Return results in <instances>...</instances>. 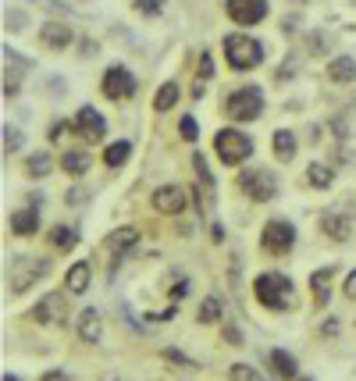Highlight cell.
<instances>
[{
	"mask_svg": "<svg viewBox=\"0 0 356 381\" xmlns=\"http://www.w3.org/2000/svg\"><path fill=\"white\" fill-rule=\"evenodd\" d=\"M253 296H257V303L267 306V310H292V306H296V285H292V278L282 274V271H264V274H257V281H253Z\"/></svg>",
	"mask_w": 356,
	"mask_h": 381,
	"instance_id": "6da1fadb",
	"label": "cell"
},
{
	"mask_svg": "<svg viewBox=\"0 0 356 381\" xmlns=\"http://www.w3.org/2000/svg\"><path fill=\"white\" fill-rule=\"evenodd\" d=\"M50 271V261L47 257H33V253H15L11 264H8V289L15 296L29 293L40 278H47Z\"/></svg>",
	"mask_w": 356,
	"mask_h": 381,
	"instance_id": "7a4b0ae2",
	"label": "cell"
},
{
	"mask_svg": "<svg viewBox=\"0 0 356 381\" xmlns=\"http://www.w3.org/2000/svg\"><path fill=\"white\" fill-rule=\"evenodd\" d=\"M225 57L235 72H253L264 65V43L246 33H232L225 36Z\"/></svg>",
	"mask_w": 356,
	"mask_h": 381,
	"instance_id": "3957f363",
	"label": "cell"
},
{
	"mask_svg": "<svg viewBox=\"0 0 356 381\" xmlns=\"http://www.w3.org/2000/svg\"><path fill=\"white\" fill-rule=\"evenodd\" d=\"M214 150L221 157V164L235 168L253 157V139L243 129H221V132H214Z\"/></svg>",
	"mask_w": 356,
	"mask_h": 381,
	"instance_id": "277c9868",
	"label": "cell"
},
{
	"mask_svg": "<svg viewBox=\"0 0 356 381\" xmlns=\"http://www.w3.org/2000/svg\"><path fill=\"white\" fill-rule=\"evenodd\" d=\"M225 114L232 121H257L264 114V93H260V86H239L225 100Z\"/></svg>",
	"mask_w": 356,
	"mask_h": 381,
	"instance_id": "5b68a950",
	"label": "cell"
},
{
	"mask_svg": "<svg viewBox=\"0 0 356 381\" xmlns=\"http://www.w3.org/2000/svg\"><path fill=\"white\" fill-rule=\"evenodd\" d=\"M239 189L253 203H267L278 196V178L267 168H250V171H239Z\"/></svg>",
	"mask_w": 356,
	"mask_h": 381,
	"instance_id": "8992f818",
	"label": "cell"
},
{
	"mask_svg": "<svg viewBox=\"0 0 356 381\" xmlns=\"http://www.w3.org/2000/svg\"><path fill=\"white\" fill-rule=\"evenodd\" d=\"M260 246L271 253V257H285V253H292V246H296V228L289 225V221H267L264 232H260Z\"/></svg>",
	"mask_w": 356,
	"mask_h": 381,
	"instance_id": "52a82bcc",
	"label": "cell"
},
{
	"mask_svg": "<svg viewBox=\"0 0 356 381\" xmlns=\"http://www.w3.org/2000/svg\"><path fill=\"white\" fill-rule=\"evenodd\" d=\"M72 132L79 136V139H86V143H100L104 139V132H107V118L97 111V107H79V114L72 118Z\"/></svg>",
	"mask_w": 356,
	"mask_h": 381,
	"instance_id": "ba28073f",
	"label": "cell"
},
{
	"mask_svg": "<svg viewBox=\"0 0 356 381\" xmlns=\"http://www.w3.org/2000/svg\"><path fill=\"white\" fill-rule=\"evenodd\" d=\"M132 93H136V79H132V72L125 65H111L104 72V97L125 100V97H132Z\"/></svg>",
	"mask_w": 356,
	"mask_h": 381,
	"instance_id": "9c48e42d",
	"label": "cell"
},
{
	"mask_svg": "<svg viewBox=\"0 0 356 381\" xmlns=\"http://www.w3.org/2000/svg\"><path fill=\"white\" fill-rule=\"evenodd\" d=\"M225 11L235 25H257L267 18V0H228Z\"/></svg>",
	"mask_w": 356,
	"mask_h": 381,
	"instance_id": "30bf717a",
	"label": "cell"
},
{
	"mask_svg": "<svg viewBox=\"0 0 356 381\" xmlns=\"http://www.w3.org/2000/svg\"><path fill=\"white\" fill-rule=\"evenodd\" d=\"M150 203H154V210H161V214H182L186 203H189V193H186L182 185H161V189H154Z\"/></svg>",
	"mask_w": 356,
	"mask_h": 381,
	"instance_id": "8fae6325",
	"label": "cell"
},
{
	"mask_svg": "<svg viewBox=\"0 0 356 381\" xmlns=\"http://www.w3.org/2000/svg\"><path fill=\"white\" fill-rule=\"evenodd\" d=\"M29 317H33L36 325H57L65 317V293H47L33 310H29Z\"/></svg>",
	"mask_w": 356,
	"mask_h": 381,
	"instance_id": "7c38bea8",
	"label": "cell"
},
{
	"mask_svg": "<svg viewBox=\"0 0 356 381\" xmlns=\"http://www.w3.org/2000/svg\"><path fill=\"white\" fill-rule=\"evenodd\" d=\"M40 43L50 47V50H65V47L75 43V29L65 25V22H47V25L40 29Z\"/></svg>",
	"mask_w": 356,
	"mask_h": 381,
	"instance_id": "4fadbf2b",
	"label": "cell"
},
{
	"mask_svg": "<svg viewBox=\"0 0 356 381\" xmlns=\"http://www.w3.org/2000/svg\"><path fill=\"white\" fill-rule=\"evenodd\" d=\"M75 332H79V339H82V342L97 345V342H100V335H104V321H100V310H97V306H86V310H79Z\"/></svg>",
	"mask_w": 356,
	"mask_h": 381,
	"instance_id": "5bb4252c",
	"label": "cell"
},
{
	"mask_svg": "<svg viewBox=\"0 0 356 381\" xmlns=\"http://www.w3.org/2000/svg\"><path fill=\"white\" fill-rule=\"evenodd\" d=\"M139 242V228H132V225H125V228H114L111 235H107V242H104V249L111 253L114 261H122L125 253L132 249Z\"/></svg>",
	"mask_w": 356,
	"mask_h": 381,
	"instance_id": "9a60e30c",
	"label": "cell"
},
{
	"mask_svg": "<svg viewBox=\"0 0 356 381\" xmlns=\"http://www.w3.org/2000/svg\"><path fill=\"white\" fill-rule=\"evenodd\" d=\"M89 278H93V267H89V261H75V264L68 267V274H65V289H68L72 296H82V293L89 289Z\"/></svg>",
	"mask_w": 356,
	"mask_h": 381,
	"instance_id": "2e32d148",
	"label": "cell"
},
{
	"mask_svg": "<svg viewBox=\"0 0 356 381\" xmlns=\"http://www.w3.org/2000/svg\"><path fill=\"white\" fill-rule=\"evenodd\" d=\"M36 228H40V210L29 203V207H22V210H15L11 214V232L15 235H36Z\"/></svg>",
	"mask_w": 356,
	"mask_h": 381,
	"instance_id": "e0dca14e",
	"label": "cell"
},
{
	"mask_svg": "<svg viewBox=\"0 0 356 381\" xmlns=\"http://www.w3.org/2000/svg\"><path fill=\"white\" fill-rule=\"evenodd\" d=\"M332 267H317L314 274H310V289H314V303L317 306H328V300H332Z\"/></svg>",
	"mask_w": 356,
	"mask_h": 381,
	"instance_id": "ac0fdd59",
	"label": "cell"
},
{
	"mask_svg": "<svg viewBox=\"0 0 356 381\" xmlns=\"http://www.w3.org/2000/svg\"><path fill=\"white\" fill-rule=\"evenodd\" d=\"M321 225H324V232H328L332 239H339V242H346V239L353 235V232H349V228H353V221H349L342 210H328V214L321 217Z\"/></svg>",
	"mask_w": 356,
	"mask_h": 381,
	"instance_id": "d6986e66",
	"label": "cell"
},
{
	"mask_svg": "<svg viewBox=\"0 0 356 381\" xmlns=\"http://www.w3.org/2000/svg\"><path fill=\"white\" fill-rule=\"evenodd\" d=\"M89 164H93V161H89V153H86V150H65V153H61V168H65L72 178L86 175Z\"/></svg>",
	"mask_w": 356,
	"mask_h": 381,
	"instance_id": "ffe728a7",
	"label": "cell"
},
{
	"mask_svg": "<svg viewBox=\"0 0 356 381\" xmlns=\"http://www.w3.org/2000/svg\"><path fill=\"white\" fill-rule=\"evenodd\" d=\"M328 79L332 82H356V57H335L328 65Z\"/></svg>",
	"mask_w": 356,
	"mask_h": 381,
	"instance_id": "44dd1931",
	"label": "cell"
},
{
	"mask_svg": "<svg viewBox=\"0 0 356 381\" xmlns=\"http://www.w3.org/2000/svg\"><path fill=\"white\" fill-rule=\"evenodd\" d=\"M267 364H271V371L278 374V378H296V360H292V353H285V349H271L267 353Z\"/></svg>",
	"mask_w": 356,
	"mask_h": 381,
	"instance_id": "7402d4cb",
	"label": "cell"
},
{
	"mask_svg": "<svg viewBox=\"0 0 356 381\" xmlns=\"http://www.w3.org/2000/svg\"><path fill=\"white\" fill-rule=\"evenodd\" d=\"M271 146H275V157H278V161H292V157H296V136H292L289 129H278V132L271 136Z\"/></svg>",
	"mask_w": 356,
	"mask_h": 381,
	"instance_id": "603a6c76",
	"label": "cell"
},
{
	"mask_svg": "<svg viewBox=\"0 0 356 381\" xmlns=\"http://www.w3.org/2000/svg\"><path fill=\"white\" fill-rule=\"evenodd\" d=\"M129 153H132V143H129V139H118V143H111V146L104 150V164H107V168H122V164L129 161Z\"/></svg>",
	"mask_w": 356,
	"mask_h": 381,
	"instance_id": "cb8c5ba5",
	"label": "cell"
},
{
	"mask_svg": "<svg viewBox=\"0 0 356 381\" xmlns=\"http://www.w3.org/2000/svg\"><path fill=\"white\" fill-rule=\"evenodd\" d=\"M50 164H54L50 153H47V150H36V153L25 161V175H29V178H47V175H50Z\"/></svg>",
	"mask_w": 356,
	"mask_h": 381,
	"instance_id": "d4e9b609",
	"label": "cell"
},
{
	"mask_svg": "<svg viewBox=\"0 0 356 381\" xmlns=\"http://www.w3.org/2000/svg\"><path fill=\"white\" fill-rule=\"evenodd\" d=\"M221 310H225V303H221V296H207L203 303H200V325H218L221 321Z\"/></svg>",
	"mask_w": 356,
	"mask_h": 381,
	"instance_id": "484cf974",
	"label": "cell"
},
{
	"mask_svg": "<svg viewBox=\"0 0 356 381\" xmlns=\"http://www.w3.org/2000/svg\"><path fill=\"white\" fill-rule=\"evenodd\" d=\"M50 242L57 249H75L79 246V232L68 228V225H57V228H50Z\"/></svg>",
	"mask_w": 356,
	"mask_h": 381,
	"instance_id": "4316f807",
	"label": "cell"
},
{
	"mask_svg": "<svg viewBox=\"0 0 356 381\" xmlns=\"http://www.w3.org/2000/svg\"><path fill=\"white\" fill-rule=\"evenodd\" d=\"M175 104H178V82H164L157 89V97H154V107L157 111H171Z\"/></svg>",
	"mask_w": 356,
	"mask_h": 381,
	"instance_id": "83f0119b",
	"label": "cell"
},
{
	"mask_svg": "<svg viewBox=\"0 0 356 381\" xmlns=\"http://www.w3.org/2000/svg\"><path fill=\"white\" fill-rule=\"evenodd\" d=\"M307 178H310L314 189H328V185L335 182V171L324 168V164H310V168H307Z\"/></svg>",
	"mask_w": 356,
	"mask_h": 381,
	"instance_id": "f1b7e54d",
	"label": "cell"
},
{
	"mask_svg": "<svg viewBox=\"0 0 356 381\" xmlns=\"http://www.w3.org/2000/svg\"><path fill=\"white\" fill-rule=\"evenodd\" d=\"M211 75H214V54H207V50H203V54H200V79H196V86H193L196 97H203V89H207L203 82L211 79Z\"/></svg>",
	"mask_w": 356,
	"mask_h": 381,
	"instance_id": "f546056e",
	"label": "cell"
},
{
	"mask_svg": "<svg viewBox=\"0 0 356 381\" xmlns=\"http://www.w3.org/2000/svg\"><path fill=\"white\" fill-rule=\"evenodd\" d=\"M228 374H232V381H267L260 371H253V367H246V364H232Z\"/></svg>",
	"mask_w": 356,
	"mask_h": 381,
	"instance_id": "4dcf8cb0",
	"label": "cell"
},
{
	"mask_svg": "<svg viewBox=\"0 0 356 381\" xmlns=\"http://www.w3.org/2000/svg\"><path fill=\"white\" fill-rule=\"evenodd\" d=\"M132 8H136L139 15H146V18H157V15L164 11V0H132Z\"/></svg>",
	"mask_w": 356,
	"mask_h": 381,
	"instance_id": "1f68e13d",
	"label": "cell"
},
{
	"mask_svg": "<svg viewBox=\"0 0 356 381\" xmlns=\"http://www.w3.org/2000/svg\"><path fill=\"white\" fill-rule=\"evenodd\" d=\"M189 289H193V285H189V278H182V274H175V285H171V289H168L171 303H178V300H186V296H189Z\"/></svg>",
	"mask_w": 356,
	"mask_h": 381,
	"instance_id": "d6a6232c",
	"label": "cell"
},
{
	"mask_svg": "<svg viewBox=\"0 0 356 381\" xmlns=\"http://www.w3.org/2000/svg\"><path fill=\"white\" fill-rule=\"evenodd\" d=\"M22 143H25V136H22L18 129H11V125H4V153L22 150Z\"/></svg>",
	"mask_w": 356,
	"mask_h": 381,
	"instance_id": "836d02e7",
	"label": "cell"
},
{
	"mask_svg": "<svg viewBox=\"0 0 356 381\" xmlns=\"http://www.w3.org/2000/svg\"><path fill=\"white\" fill-rule=\"evenodd\" d=\"M178 132H182V139H189V143H193V139L200 136V125H196V118H193V114H186L182 121H178Z\"/></svg>",
	"mask_w": 356,
	"mask_h": 381,
	"instance_id": "e575fe53",
	"label": "cell"
},
{
	"mask_svg": "<svg viewBox=\"0 0 356 381\" xmlns=\"http://www.w3.org/2000/svg\"><path fill=\"white\" fill-rule=\"evenodd\" d=\"M4 25L15 29V33H22V29L29 25V15H25V11H8V15H4Z\"/></svg>",
	"mask_w": 356,
	"mask_h": 381,
	"instance_id": "d590c367",
	"label": "cell"
},
{
	"mask_svg": "<svg viewBox=\"0 0 356 381\" xmlns=\"http://www.w3.org/2000/svg\"><path fill=\"white\" fill-rule=\"evenodd\" d=\"M18 89H22V86H18V75L4 72V97H8V100H11V97H18Z\"/></svg>",
	"mask_w": 356,
	"mask_h": 381,
	"instance_id": "8d00e7d4",
	"label": "cell"
},
{
	"mask_svg": "<svg viewBox=\"0 0 356 381\" xmlns=\"http://www.w3.org/2000/svg\"><path fill=\"white\" fill-rule=\"evenodd\" d=\"M40 4H47L50 11H72V0H40Z\"/></svg>",
	"mask_w": 356,
	"mask_h": 381,
	"instance_id": "74e56055",
	"label": "cell"
},
{
	"mask_svg": "<svg viewBox=\"0 0 356 381\" xmlns=\"http://www.w3.org/2000/svg\"><path fill=\"white\" fill-rule=\"evenodd\" d=\"M4 57H8V61H18L22 68H29V65H33V61H25V54H15L11 47H4Z\"/></svg>",
	"mask_w": 356,
	"mask_h": 381,
	"instance_id": "f35d334b",
	"label": "cell"
},
{
	"mask_svg": "<svg viewBox=\"0 0 356 381\" xmlns=\"http://www.w3.org/2000/svg\"><path fill=\"white\" fill-rule=\"evenodd\" d=\"M346 296H349V300H356V271H349V274H346Z\"/></svg>",
	"mask_w": 356,
	"mask_h": 381,
	"instance_id": "ab89813d",
	"label": "cell"
},
{
	"mask_svg": "<svg viewBox=\"0 0 356 381\" xmlns=\"http://www.w3.org/2000/svg\"><path fill=\"white\" fill-rule=\"evenodd\" d=\"M40 381H72V378H68L65 371H47V374H43Z\"/></svg>",
	"mask_w": 356,
	"mask_h": 381,
	"instance_id": "60d3db41",
	"label": "cell"
},
{
	"mask_svg": "<svg viewBox=\"0 0 356 381\" xmlns=\"http://www.w3.org/2000/svg\"><path fill=\"white\" fill-rule=\"evenodd\" d=\"M225 339H228V345H243V335L235 328H225Z\"/></svg>",
	"mask_w": 356,
	"mask_h": 381,
	"instance_id": "b9f144b4",
	"label": "cell"
},
{
	"mask_svg": "<svg viewBox=\"0 0 356 381\" xmlns=\"http://www.w3.org/2000/svg\"><path fill=\"white\" fill-rule=\"evenodd\" d=\"M82 196H86L82 189H68V196H65V200H68V203H82Z\"/></svg>",
	"mask_w": 356,
	"mask_h": 381,
	"instance_id": "7bdbcfd3",
	"label": "cell"
},
{
	"mask_svg": "<svg viewBox=\"0 0 356 381\" xmlns=\"http://www.w3.org/2000/svg\"><path fill=\"white\" fill-rule=\"evenodd\" d=\"M321 332H324V335H335V332H339V325H335V321H324V325H321Z\"/></svg>",
	"mask_w": 356,
	"mask_h": 381,
	"instance_id": "ee69618b",
	"label": "cell"
},
{
	"mask_svg": "<svg viewBox=\"0 0 356 381\" xmlns=\"http://www.w3.org/2000/svg\"><path fill=\"white\" fill-rule=\"evenodd\" d=\"M4 381H18V378H15V374H4Z\"/></svg>",
	"mask_w": 356,
	"mask_h": 381,
	"instance_id": "f6af8a7d",
	"label": "cell"
},
{
	"mask_svg": "<svg viewBox=\"0 0 356 381\" xmlns=\"http://www.w3.org/2000/svg\"><path fill=\"white\" fill-rule=\"evenodd\" d=\"M303 381H310V378H303Z\"/></svg>",
	"mask_w": 356,
	"mask_h": 381,
	"instance_id": "bcb514c9",
	"label": "cell"
}]
</instances>
